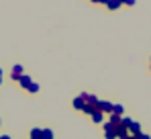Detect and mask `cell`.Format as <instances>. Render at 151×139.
Segmentation results:
<instances>
[{
	"label": "cell",
	"mask_w": 151,
	"mask_h": 139,
	"mask_svg": "<svg viewBox=\"0 0 151 139\" xmlns=\"http://www.w3.org/2000/svg\"><path fill=\"white\" fill-rule=\"evenodd\" d=\"M10 76H12V80H17V82H19V78L23 76V66H21V64H14L12 70H10Z\"/></svg>",
	"instance_id": "3"
},
{
	"label": "cell",
	"mask_w": 151,
	"mask_h": 139,
	"mask_svg": "<svg viewBox=\"0 0 151 139\" xmlns=\"http://www.w3.org/2000/svg\"><path fill=\"white\" fill-rule=\"evenodd\" d=\"M123 113H125L123 104H112V115H116V117H123Z\"/></svg>",
	"instance_id": "7"
},
{
	"label": "cell",
	"mask_w": 151,
	"mask_h": 139,
	"mask_svg": "<svg viewBox=\"0 0 151 139\" xmlns=\"http://www.w3.org/2000/svg\"><path fill=\"white\" fill-rule=\"evenodd\" d=\"M0 84H2V68H0Z\"/></svg>",
	"instance_id": "16"
},
{
	"label": "cell",
	"mask_w": 151,
	"mask_h": 139,
	"mask_svg": "<svg viewBox=\"0 0 151 139\" xmlns=\"http://www.w3.org/2000/svg\"><path fill=\"white\" fill-rule=\"evenodd\" d=\"M104 4H106V6H108L110 10H116V8H119V6H121L123 2H119V0H110V2H104Z\"/></svg>",
	"instance_id": "8"
},
{
	"label": "cell",
	"mask_w": 151,
	"mask_h": 139,
	"mask_svg": "<svg viewBox=\"0 0 151 139\" xmlns=\"http://www.w3.org/2000/svg\"><path fill=\"white\" fill-rule=\"evenodd\" d=\"M92 121H94L96 125H98V123H102V113H100V111H96V113L92 115Z\"/></svg>",
	"instance_id": "12"
},
{
	"label": "cell",
	"mask_w": 151,
	"mask_h": 139,
	"mask_svg": "<svg viewBox=\"0 0 151 139\" xmlns=\"http://www.w3.org/2000/svg\"><path fill=\"white\" fill-rule=\"evenodd\" d=\"M0 139H10V135H0Z\"/></svg>",
	"instance_id": "14"
},
{
	"label": "cell",
	"mask_w": 151,
	"mask_h": 139,
	"mask_svg": "<svg viewBox=\"0 0 151 139\" xmlns=\"http://www.w3.org/2000/svg\"><path fill=\"white\" fill-rule=\"evenodd\" d=\"M19 84H21V86H23V88H27V90H29V86H31V84H33V80H31V78H29V76H25V74H23V76H21V78H19Z\"/></svg>",
	"instance_id": "5"
},
{
	"label": "cell",
	"mask_w": 151,
	"mask_h": 139,
	"mask_svg": "<svg viewBox=\"0 0 151 139\" xmlns=\"http://www.w3.org/2000/svg\"><path fill=\"white\" fill-rule=\"evenodd\" d=\"M104 137L106 139H116V127L110 123H104Z\"/></svg>",
	"instance_id": "1"
},
{
	"label": "cell",
	"mask_w": 151,
	"mask_h": 139,
	"mask_svg": "<svg viewBox=\"0 0 151 139\" xmlns=\"http://www.w3.org/2000/svg\"><path fill=\"white\" fill-rule=\"evenodd\" d=\"M41 139H53V131H51V129H43Z\"/></svg>",
	"instance_id": "11"
},
{
	"label": "cell",
	"mask_w": 151,
	"mask_h": 139,
	"mask_svg": "<svg viewBox=\"0 0 151 139\" xmlns=\"http://www.w3.org/2000/svg\"><path fill=\"white\" fill-rule=\"evenodd\" d=\"M127 135H129V129L123 127V125H119V127H116V139H123V137H127Z\"/></svg>",
	"instance_id": "6"
},
{
	"label": "cell",
	"mask_w": 151,
	"mask_h": 139,
	"mask_svg": "<svg viewBox=\"0 0 151 139\" xmlns=\"http://www.w3.org/2000/svg\"><path fill=\"white\" fill-rule=\"evenodd\" d=\"M84 106H86V102H84L82 94H80V96H76V98H74V109H76V111H84Z\"/></svg>",
	"instance_id": "4"
},
{
	"label": "cell",
	"mask_w": 151,
	"mask_h": 139,
	"mask_svg": "<svg viewBox=\"0 0 151 139\" xmlns=\"http://www.w3.org/2000/svg\"><path fill=\"white\" fill-rule=\"evenodd\" d=\"M98 111H100L102 115H104V113H110V115H112V102H108V100H100V102H98Z\"/></svg>",
	"instance_id": "2"
},
{
	"label": "cell",
	"mask_w": 151,
	"mask_h": 139,
	"mask_svg": "<svg viewBox=\"0 0 151 139\" xmlns=\"http://www.w3.org/2000/svg\"><path fill=\"white\" fill-rule=\"evenodd\" d=\"M123 139H135V137H133V135H127V137H123Z\"/></svg>",
	"instance_id": "15"
},
{
	"label": "cell",
	"mask_w": 151,
	"mask_h": 139,
	"mask_svg": "<svg viewBox=\"0 0 151 139\" xmlns=\"http://www.w3.org/2000/svg\"><path fill=\"white\" fill-rule=\"evenodd\" d=\"M29 92H39V84H35V82H33V84H31V86H29Z\"/></svg>",
	"instance_id": "13"
},
{
	"label": "cell",
	"mask_w": 151,
	"mask_h": 139,
	"mask_svg": "<svg viewBox=\"0 0 151 139\" xmlns=\"http://www.w3.org/2000/svg\"><path fill=\"white\" fill-rule=\"evenodd\" d=\"M41 133H43V129H31V139H41Z\"/></svg>",
	"instance_id": "9"
},
{
	"label": "cell",
	"mask_w": 151,
	"mask_h": 139,
	"mask_svg": "<svg viewBox=\"0 0 151 139\" xmlns=\"http://www.w3.org/2000/svg\"><path fill=\"white\" fill-rule=\"evenodd\" d=\"M110 125H114V127H119L121 125V117H116V115H110V121H108Z\"/></svg>",
	"instance_id": "10"
}]
</instances>
